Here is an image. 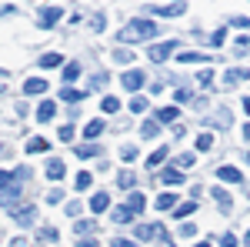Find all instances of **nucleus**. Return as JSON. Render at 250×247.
<instances>
[{
    "label": "nucleus",
    "instance_id": "1",
    "mask_svg": "<svg viewBox=\"0 0 250 247\" xmlns=\"http://www.w3.org/2000/svg\"><path fill=\"white\" fill-rule=\"evenodd\" d=\"M154 34H157V23H154V20L137 17V20H130V23L117 34V40H120V44H137V40H150Z\"/></svg>",
    "mask_w": 250,
    "mask_h": 247
},
{
    "label": "nucleus",
    "instance_id": "24",
    "mask_svg": "<svg viewBox=\"0 0 250 247\" xmlns=\"http://www.w3.org/2000/svg\"><path fill=\"white\" fill-rule=\"evenodd\" d=\"M74 230H77L80 237H90V234L97 230V224H94V221H77V224H74Z\"/></svg>",
    "mask_w": 250,
    "mask_h": 247
},
{
    "label": "nucleus",
    "instance_id": "10",
    "mask_svg": "<svg viewBox=\"0 0 250 247\" xmlns=\"http://www.w3.org/2000/svg\"><path fill=\"white\" fill-rule=\"evenodd\" d=\"M217 177H220L224 184H240V180H244V174L237 171V167H220V171H217Z\"/></svg>",
    "mask_w": 250,
    "mask_h": 247
},
{
    "label": "nucleus",
    "instance_id": "57",
    "mask_svg": "<svg viewBox=\"0 0 250 247\" xmlns=\"http://www.w3.org/2000/svg\"><path fill=\"white\" fill-rule=\"evenodd\" d=\"M244 244H247V247H250V230H247V241H244Z\"/></svg>",
    "mask_w": 250,
    "mask_h": 247
},
{
    "label": "nucleus",
    "instance_id": "22",
    "mask_svg": "<svg viewBox=\"0 0 250 247\" xmlns=\"http://www.w3.org/2000/svg\"><path fill=\"white\" fill-rule=\"evenodd\" d=\"M90 184H94V174H90V171H80L77 180H74V187H77V190H87Z\"/></svg>",
    "mask_w": 250,
    "mask_h": 247
},
{
    "label": "nucleus",
    "instance_id": "56",
    "mask_svg": "<svg viewBox=\"0 0 250 247\" xmlns=\"http://www.w3.org/2000/svg\"><path fill=\"white\" fill-rule=\"evenodd\" d=\"M244 137H247V140H250V124H247V127H244Z\"/></svg>",
    "mask_w": 250,
    "mask_h": 247
},
{
    "label": "nucleus",
    "instance_id": "27",
    "mask_svg": "<svg viewBox=\"0 0 250 247\" xmlns=\"http://www.w3.org/2000/svg\"><path fill=\"white\" fill-rule=\"evenodd\" d=\"M157 134H160V124H157V120H147V124L140 127V137H147V140H150V137H157Z\"/></svg>",
    "mask_w": 250,
    "mask_h": 247
},
{
    "label": "nucleus",
    "instance_id": "29",
    "mask_svg": "<svg viewBox=\"0 0 250 247\" xmlns=\"http://www.w3.org/2000/svg\"><path fill=\"white\" fill-rule=\"evenodd\" d=\"M120 160H124V164H134V160H137V147H130V144L120 147Z\"/></svg>",
    "mask_w": 250,
    "mask_h": 247
},
{
    "label": "nucleus",
    "instance_id": "49",
    "mask_svg": "<svg viewBox=\"0 0 250 247\" xmlns=\"http://www.w3.org/2000/svg\"><path fill=\"white\" fill-rule=\"evenodd\" d=\"M230 23H233V27H250V17H233Z\"/></svg>",
    "mask_w": 250,
    "mask_h": 247
},
{
    "label": "nucleus",
    "instance_id": "7",
    "mask_svg": "<svg viewBox=\"0 0 250 247\" xmlns=\"http://www.w3.org/2000/svg\"><path fill=\"white\" fill-rule=\"evenodd\" d=\"M134 234H137V241H154V237L164 234V227H160V224H140Z\"/></svg>",
    "mask_w": 250,
    "mask_h": 247
},
{
    "label": "nucleus",
    "instance_id": "28",
    "mask_svg": "<svg viewBox=\"0 0 250 247\" xmlns=\"http://www.w3.org/2000/svg\"><path fill=\"white\" fill-rule=\"evenodd\" d=\"M100 107H104V114H117V111H120V100H117V97H104Z\"/></svg>",
    "mask_w": 250,
    "mask_h": 247
},
{
    "label": "nucleus",
    "instance_id": "26",
    "mask_svg": "<svg viewBox=\"0 0 250 247\" xmlns=\"http://www.w3.org/2000/svg\"><path fill=\"white\" fill-rule=\"evenodd\" d=\"M164 157H167V147H160V151H154L150 157H147V167H150V171H154V167H160V164H164Z\"/></svg>",
    "mask_w": 250,
    "mask_h": 247
},
{
    "label": "nucleus",
    "instance_id": "42",
    "mask_svg": "<svg viewBox=\"0 0 250 247\" xmlns=\"http://www.w3.org/2000/svg\"><path fill=\"white\" fill-rule=\"evenodd\" d=\"M220 247H237V237H233V234H224V237H220Z\"/></svg>",
    "mask_w": 250,
    "mask_h": 247
},
{
    "label": "nucleus",
    "instance_id": "8",
    "mask_svg": "<svg viewBox=\"0 0 250 247\" xmlns=\"http://www.w3.org/2000/svg\"><path fill=\"white\" fill-rule=\"evenodd\" d=\"M107 207H110V194H107V190H97L94 197H90V210H94V214H104Z\"/></svg>",
    "mask_w": 250,
    "mask_h": 247
},
{
    "label": "nucleus",
    "instance_id": "53",
    "mask_svg": "<svg viewBox=\"0 0 250 247\" xmlns=\"http://www.w3.org/2000/svg\"><path fill=\"white\" fill-rule=\"evenodd\" d=\"M67 214H70V217H77V214H80V204H77V201H74V204H67Z\"/></svg>",
    "mask_w": 250,
    "mask_h": 247
},
{
    "label": "nucleus",
    "instance_id": "17",
    "mask_svg": "<svg viewBox=\"0 0 250 247\" xmlns=\"http://www.w3.org/2000/svg\"><path fill=\"white\" fill-rule=\"evenodd\" d=\"M240 80H250V70H244V67H233V70H227V84H240Z\"/></svg>",
    "mask_w": 250,
    "mask_h": 247
},
{
    "label": "nucleus",
    "instance_id": "50",
    "mask_svg": "<svg viewBox=\"0 0 250 247\" xmlns=\"http://www.w3.org/2000/svg\"><path fill=\"white\" fill-rule=\"evenodd\" d=\"M180 167H193V154H184L180 157Z\"/></svg>",
    "mask_w": 250,
    "mask_h": 247
},
{
    "label": "nucleus",
    "instance_id": "36",
    "mask_svg": "<svg viewBox=\"0 0 250 247\" xmlns=\"http://www.w3.org/2000/svg\"><path fill=\"white\" fill-rule=\"evenodd\" d=\"M224 40H227V30H213L210 34V47H224Z\"/></svg>",
    "mask_w": 250,
    "mask_h": 247
},
{
    "label": "nucleus",
    "instance_id": "38",
    "mask_svg": "<svg viewBox=\"0 0 250 247\" xmlns=\"http://www.w3.org/2000/svg\"><path fill=\"white\" fill-rule=\"evenodd\" d=\"M197 80H200L204 87H210V80H213V70H210V67H204V70L197 74Z\"/></svg>",
    "mask_w": 250,
    "mask_h": 247
},
{
    "label": "nucleus",
    "instance_id": "46",
    "mask_svg": "<svg viewBox=\"0 0 250 247\" xmlns=\"http://www.w3.org/2000/svg\"><path fill=\"white\" fill-rule=\"evenodd\" d=\"M40 237H43V241H57V230L47 227V230H40Z\"/></svg>",
    "mask_w": 250,
    "mask_h": 247
},
{
    "label": "nucleus",
    "instance_id": "12",
    "mask_svg": "<svg viewBox=\"0 0 250 247\" xmlns=\"http://www.w3.org/2000/svg\"><path fill=\"white\" fill-rule=\"evenodd\" d=\"M144 207H147V197H144V194H137V190H134V194L127 197V210H130V214L137 217V214H140Z\"/></svg>",
    "mask_w": 250,
    "mask_h": 247
},
{
    "label": "nucleus",
    "instance_id": "32",
    "mask_svg": "<svg viewBox=\"0 0 250 247\" xmlns=\"http://www.w3.org/2000/svg\"><path fill=\"white\" fill-rule=\"evenodd\" d=\"M173 97H177V104H190V87H177V90H173Z\"/></svg>",
    "mask_w": 250,
    "mask_h": 247
},
{
    "label": "nucleus",
    "instance_id": "2",
    "mask_svg": "<svg viewBox=\"0 0 250 247\" xmlns=\"http://www.w3.org/2000/svg\"><path fill=\"white\" fill-rule=\"evenodd\" d=\"M173 50H177V40H167V44H157V47H150V50H147V57L154 60V64H164V60L170 57Z\"/></svg>",
    "mask_w": 250,
    "mask_h": 247
},
{
    "label": "nucleus",
    "instance_id": "6",
    "mask_svg": "<svg viewBox=\"0 0 250 247\" xmlns=\"http://www.w3.org/2000/svg\"><path fill=\"white\" fill-rule=\"evenodd\" d=\"M167 187H177V184H184V174H180V167H164V171L157 174Z\"/></svg>",
    "mask_w": 250,
    "mask_h": 247
},
{
    "label": "nucleus",
    "instance_id": "54",
    "mask_svg": "<svg viewBox=\"0 0 250 247\" xmlns=\"http://www.w3.org/2000/svg\"><path fill=\"white\" fill-rule=\"evenodd\" d=\"M193 247H213V244H210V241H200V244H193Z\"/></svg>",
    "mask_w": 250,
    "mask_h": 247
},
{
    "label": "nucleus",
    "instance_id": "43",
    "mask_svg": "<svg viewBox=\"0 0 250 247\" xmlns=\"http://www.w3.org/2000/svg\"><path fill=\"white\" fill-rule=\"evenodd\" d=\"M70 137H74V127H70V124H63V127H60V140H70Z\"/></svg>",
    "mask_w": 250,
    "mask_h": 247
},
{
    "label": "nucleus",
    "instance_id": "11",
    "mask_svg": "<svg viewBox=\"0 0 250 247\" xmlns=\"http://www.w3.org/2000/svg\"><path fill=\"white\" fill-rule=\"evenodd\" d=\"M23 94H47V80L43 77H30L23 84Z\"/></svg>",
    "mask_w": 250,
    "mask_h": 247
},
{
    "label": "nucleus",
    "instance_id": "41",
    "mask_svg": "<svg viewBox=\"0 0 250 247\" xmlns=\"http://www.w3.org/2000/svg\"><path fill=\"white\" fill-rule=\"evenodd\" d=\"M130 111H137V114L147 111V100H144V97H134V100H130Z\"/></svg>",
    "mask_w": 250,
    "mask_h": 247
},
{
    "label": "nucleus",
    "instance_id": "4",
    "mask_svg": "<svg viewBox=\"0 0 250 247\" xmlns=\"http://www.w3.org/2000/svg\"><path fill=\"white\" fill-rule=\"evenodd\" d=\"M10 214H14V221H17L20 227H30L34 217H37V207H34V204H27V207H10Z\"/></svg>",
    "mask_w": 250,
    "mask_h": 247
},
{
    "label": "nucleus",
    "instance_id": "51",
    "mask_svg": "<svg viewBox=\"0 0 250 247\" xmlns=\"http://www.w3.org/2000/svg\"><path fill=\"white\" fill-rule=\"evenodd\" d=\"M157 241H160V247H173V241H170V237H167V230H164V234H160Z\"/></svg>",
    "mask_w": 250,
    "mask_h": 247
},
{
    "label": "nucleus",
    "instance_id": "40",
    "mask_svg": "<svg viewBox=\"0 0 250 247\" xmlns=\"http://www.w3.org/2000/svg\"><path fill=\"white\" fill-rule=\"evenodd\" d=\"M114 221H120V224H124V221H134V214L127 207H120V210H114Z\"/></svg>",
    "mask_w": 250,
    "mask_h": 247
},
{
    "label": "nucleus",
    "instance_id": "39",
    "mask_svg": "<svg viewBox=\"0 0 250 247\" xmlns=\"http://www.w3.org/2000/svg\"><path fill=\"white\" fill-rule=\"evenodd\" d=\"M14 177H17V174H10V171H0V187L7 190L10 184H14Z\"/></svg>",
    "mask_w": 250,
    "mask_h": 247
},
{
    "label": "nucleus",
    "instance_id": "33",
    "mask_svg": "<svg viewBox=\"0 0 250 247\" xmlns=\"http://www.w3.org/2000/svg\"><path fill=\"white\" fill-rule=\"evenodd\" d=\"M157 120H177V107H164V111H157Z\"/></svg>",
    "mask_w": 250,
    "mask_h": 247
},
{
    "label": "nucleus",
    "instance_id": "16",
    "mask_svg": "<svg viewBox=\"0 0 250 247\" xmlns=\"http://www.w3.org/2000/svg\"><path fill=\"white\" fill-rule=\"evenodd\" d=\"M43 151H50V144L43 137H30L27 140V154H43Z\"/></svg>",
    "mask_w": 250,
    "mask_h": 247
},
{
    "label": "nucleus",
    "instance_id": "25",
    "mask_svg": "<svg viewBox=\"0 0 250 247\" xmlns=\"http://www.w3.org/2000/svg\"><path fill=\"white\" fill-rule=\"evenodd\" d=\"M180 64H207V57H204V54H197V50H187V54H180Z\"/></svg>",
    "mask_w": 250,
    "mask_h": 247
},
{
    "label": "nucleus",
    "instance_id": "3",
    "mask_svg": "<svg viewBox=\"0 0 250 247\" xmlns=\"http://www.w3.org/2000/svg\"><path fill=\"white\" fill-rule=\"evenodd\" d=\"M120 84H124V90H140L147 84V77H144V70H124Z\"/></svg>",
    "mask_w": 250,
    "mask_h": 247
},
{
    "label": "nucleus",
    "instance_id": "18",
    "mask_svg": "<svg viewBox=\"0 0 250 247\" xmlns=\"http://www.w3.org/2000/svg\"><path fill=\"white\" fill-rule=\"evenodd\" d=\"M17 197H20V180H14L10 187L3 190V204H7V207H14V201H17Z\"/></svg>",
    "mask_w": 250,
    "mask_h": 247
},
{
    "label": "nucleus",
    "instance_id": "5",
    "mask_svg": "<svg viewBox=\"0 0 250 247\" xmlns=\"http://www.w3.org/2000/svg\"><path fill=\"white\" fill-rule=\"evenodd\" d=\"M60 17H63V10H60V7H43V10H40V17H37V23L50 30V27H54Z\"/></svg>",
    "mask_w": 250,
    "mask_h": 247
},
{
    "label": "nucleus",
    "instance_id": "23",
    "mask_svg": "<svg viewBox=\"0 0 250 247\" xmlns=\"http://www.w3.org/2000/svg\"><path fill=\"white\" fill-rule=\"evenodd\" d=\"M173 204H177V197H173V194H160L154 207H157V210H173Z\"/></svg>",
    "mask_w": 250,
    "mask_h": 247
},
{
    "label": "nucleus",
    "instance_id": "15",
    "mask_svg": "<svg viewBox=\"0 0 250 247\" xmlns=\"http://www.w3.org/2000/svg\"><path fill=\"white\" fill-rule=\"evenodd\" d=\"M100 134H104V120H100V117H97V120H90V124L83 127V137H87V140H97Z\"/></svg>",
    "mask_w": 250,
    "mask_h": 247
},
{
    "label": "nucleus",
    "instance_id": "14",
    "mask_svg": "<svg viewBox=\"0 0 250 247\" xmlns=\"http://www.w3.org/2000/svg\"><path fill=\"white\" fill-rule=\"evenodd\" d=\"M54 114H57V104H54V100H43V104L37 107V120H43V124H47Z\"/></svg>",
    "mask_w": 250,
    "mask_h": 247
},
{
    "label": "nucleus",
    "instance_id": "35",
    "mask_svg": "<svg viewBox=\"0 0 250 247\" xmlns=\"http://www.w3.org/2000/svg\"><path fill=\"white\" fill-rule=\"evenodd\" d=\"M74 154H77V157H97V154H100V151H97L94 144H83V147H77V151H74Z\"/></svg>",
    "mask_w": 250,
    "mask_h": 247
},
{
    "label": "nucleus",
    "instance_id": "19",
    "mask_svg": "<svg viewBox=\"0 0 250 247\" xmlns=\"http://www.w3.org/2000/svg\"><path fill=\"white\" fill-rule=\"evenodd\" d=\"M60 97H63L67 104H80L87 94H83V90H74V87H63V90H60Z\"/></svg>",
    "mask_w": 250,
    "mask_h": 247
},
{
    "label": "nucleus",
    "instance_id": "31",
    "mask_svg": "<svg viewBox=\"0 0 250 247\" xmlns=\"http://www.w3.org/2000/svg\"><path fill=\"white\" fill-rule=\"evenodd\" d=\"M210 197H213V201H220L224 207L230 204V194H227V190H224V187H213V190H210Z\"/></svg>",
    "mask_w": 250,
    "mask_h": 247
},
{
    "label": "nucleus",
    "instance_id": "45",
    "mask_svg": "<svg viewBox=\"0 0 250 247\" xmlns=\"http://www.w3.org/2000/svg\"><path fill=\"white\" fill-rule=\"evenodd\" d=\"M193 234H197L193 224H184V227H180V237H193Z\"/></svg>",
    "mask_w": 250,
    "mask_h": 247
},
{
    "label": "nucleus",
    "instance_id": "30",
    "mask_svg": "<svg viewBox=\"0 0 250 247\" xmlns=\"http://www.w3.org/2000/svg\"><path fill=\"white\" fill-rule=\"evenodd\" d=\"M213 147V134H200L197 137V151H210Z\"/></svg>",
    "mask_w": 250,
    "mask_h": 247
},
{
    "label": "nucleus",
    "instance_id": "55",
    "mask_svg": "<svg viewBox=\"0 0 250 247\" xmlns=\"http://www.w3.org/2000/svg\"><path fill=\"white\" fill-rule=\"evenodd\" d=\"M244 111H247V114H250V97H247V100H244Z\"/></svg>",
    "mask_w": 250,
    "mask_h": 247
},
{
    "label": "nucleus",
    "instance_id": "52",
    "mask_svg": "<svg viewBox=\"0 0 250 247\" xmlns=\"http://www.w3.org/2000/svg\"><path fill=\"white\" fill-rule=\"evenodd\" d=\"M104 84H107V74H104V70H100V74L94 77V87H104Z\"/></svg>",
    "mask_w": 250,
    "mask_h": 247
},
{
    "label": "nucleus",
    "instance_id": "13",
    "mask_svg": "<svg viewBox=\"0 0 250 247\" xmlns=\"http://www.w3.org/2000/svg\"><path fill=\"white\" fill-rule=\"evenodd\" d=\"M157 17H184V3H167V7H154Z\"/></svg>",
    "mask_w": 250,
    "mask_h": 247
},
{
    "label": "nucleus",
    "instance_id": "37",
    "mask_svg": "<svg viewBox=\"0 0 250 247\" xmlns=\"http://www.w3.org/2000/svg\"><path fill=\"white\" fill-rule=\"evenodd\" d=\"M40 64H43V67H60V64H63V57H60V54H47Z\"/></svg>",
    "mask_w": 250,
    "mask_h": 247
},
{
    "label": "nucleus",
    "instance_id": "20",
    "mask_svg": "<svg viewBox=\"0 0 250 247\" xmlns=\"http://www.w3.org/2000/svg\"><path fill=\"white\" fill-rule=\"evenodd\" d=\"M134 184H137V177L130 171H124L120 177H117V187H120V190H134Z\"/></svg>",
    "mask_w": 250,
    "mask_h": 247
},
{
    "label": "nucleus",
    "instance_id": "47",
    "mask_svg": "<svg viewBox=\"0 0 250 247\" xmlns=\"http://www.w3.org/2000/svg\"><path fill=\"white\" fill-rule=\"evenodd\" d=\"M114 247H137V241H127V237H117Z\"/></svg>",
    "mask_w": 250,
    "mask_h": 247
},
{
    "label": "nucleus",
    "instance_id": "21",
    "mask_svg": "<svg viewBox=\"0 0 250 247\" xmlns=\"http://www.w3.org/2000/svg\"><path fill=\"white\" fill-rule=\"evenodd\" d=\"M77 77H80V64H77V60L63 64V80H67V84H70V80H77Z\"/></svg>",
    "mask_w": 250,
    "mask_h": 247
},
{
    "label": "nucleus",
    "instance_id": "44",
    "mask_svg": "<svg viewBox=\"0 0 250 247\" xmlns=\"http://www.w3.org/2000/svg\"><path fill=\"white\" fill-rule=\"evenodd\" d=\"M114 60H120V64L127 60V64H130V50H114Z\"/></svg>",
    "mask_w": 250,
    "mask_h": 247
},
{
    "label": "nucleus",
    "instance_id": "48",
    "mask_svg": "<svg viewBox=\"0 0 250 247\" xmlns=\"http://www.w3.org/2000/svg\"><path fill=\"white\" fill-rule=\"evenodd\" d=\"M60 201H63V190H54V194L47 197V204H60Z\"/></svg>",
    "mask_w": 250,
    "mask_h": 247
},
{
    "label": "nucleus",
    "instance_id": "9",
    "mask_svg": "<svg viewBox=\"0 0 250 247\" xmlns=\"http://www.w3.org/2000/svg\"><path fill=\"white\" fill-rule=\"evenodd\" d=\"M43 174H47V180H63V160H60V157H50Z\"/></svg>",
    "mask_w": 250,
    "mask_h": 247
},
{
    "label": "nucleus",
    "instance_id": "34",
    "mask_svg": "<svg viewBox=\"0 0 250 247\" xmlns=\"http://www.w3.org/2000/svg\"><path fill=\"white\" fill-rule=\"evenodd\" d=\"M193 210H197V201H187V204H180V207H177V217H190Z\"/></svg>",
    "mask_w": 250,
    "mask_h": 247
}]
</instances>
